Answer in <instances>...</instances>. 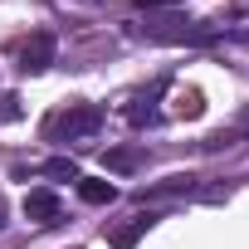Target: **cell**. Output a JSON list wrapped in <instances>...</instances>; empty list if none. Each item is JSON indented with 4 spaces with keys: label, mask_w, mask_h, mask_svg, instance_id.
<instances>
[{
    "label": "cell",
    "mask_w": 249,
    "mask_h": 249,
    "mask_svg": "<svg viewBox=\"0 0 249 249\" xmlns=\"http://www.w3.org/2000/svg\"><path fill=\"white\" fill-rule=\"evenodd\" d=\"M98 127H103V107H98V103H73V107H64V112L49 117L44 137H49V142H83V137H93Z\"/></svg>",
    "instance_id": "1"
},
{
    "label": "cell",
    "mask_w": 249,
    "mask_h": 249,
    "mask_svg": "<svg viewBox=\"0 0 249 249\" xmlns=\"http://www.w3.org/2000/svg\"><path fill=\"white\" fill-rule=\"evenodd\" d=\"M142 35L157 39V44H210L215 39L210 25H196V20H181V15H147Z\"/></svg>",
    "instance_id": "2"
},
{
    "label": "cell",
    "mask_w": 249,
    "mask_h": 249,
    "mask_svg": "<svg viewBox=\"0 0 249 249\" xmlns=\"http://www.w3.org/2000/svg\"><path fill=\"white\" fill-rule=\"evenodd\" d=\"M54 54H59V39H54L49 30H35V35L25 39V49H20V73H44V69L54 64Z\"/></svg>",
    "instance_id": "3"
},
{
    "label": "cell",
    "mask_w": 249,
    "mask_h": 249,
    "mask_svg": "<svg viewBox=\"0 0 249 249\" xmlns=\"http://www.w3.org/2000/svg\"><path fill=\"white\" fill-rule=\"evenodd\" d=\"M59 210H64V205H59V196H54L49 186H39V191L25 196V220H35V225H54Z\"/></svg>",
    "instance_id": "4"
},
{
    "label": "cell",
    "mask_w": 249,
    "mask_h": 249,
    "mask_svg": "<svg viewBox=\"0 0 249 249\" xmlns=\"http://www.w3.org/2000/svg\"><path fill=\"white\" fill-rule=\"evenodd\" d=\"M142 161H147V152H142V147H107V152H103V166H107V171H122V176L137 171Z\"/></svg>",
    "instance_id": "5"
},
{
    "label": "cell",
    "mask_w": 249,
    "mask_h": 249,
    "mask_svg": "<svg viewBox=\"0 0 249 249\" xmlns=\"http://www.w3.org/2000/svg\"><path fill=\"white\" fill-rule=\"evenodd\" d=\"M78 196L88 205H112L117 200V186L112 181H98V176H78Z\"/></svg>",
    "instance_id": "6"
},
{
    "label": "cell",
    "mask_w": 249,
    "mask_h": 249,
    "mask_svg": "<svg viewBox=\"0 0 249 249\" xmlns=\"http://www.w3.org/2000/svg\"><path fill=\"white\" fill-rule=\"evenodd\" d=\"M127 122H132V127H152V122H161V107H157V98H137V103L127 107Z\"/></svg>",
    "instance_id": "7"
},
{
    "label": "cell",
    "mask_w": 249,
    "mask_h": 249,
    "mask_svg": "<svg viewBox=\"0 0 249 249\" xmlns=\"http://www.w3.org/2000/svg\"><path fill=\"white\" fill-rule=\"evenodd\" d=\"M152 220H157V215H137V220H132L127 230H117V234H112V249H132V244L142 239V230H147Z\"/></svg>",
    "instance_id": "8"
},
{
    "label": "cell",
    "mask_w": 249,
    "mask_h": 249,
    "mask_svg": "<svg viewBox=\"0 0 249 249\" xmlns=\"http://www.w3.org/2000/svg\"><path fill=\"white\" fill-rule=\"evenodd\" d=\"M39 171H44L49 181H78V161H73V157H54V161H44Z\"/></svg>",
    "instance_id": "9"
},
{
    "label": "cell",
    "mask_w": 249,
    "mask_h": 249,
    "mask_svg": "<svg viewBox=\"0 0 249 249\" xmlns=\"http://www.w3.org/2000/svg\"><path fill=\"white\" fill-rule=\"evenodd\" d=\"M176 112L181 117H200V93H181L176 98Z\"/></svg>",
    "instance_id": "10"
},
{
    "label": "cell",
    "mask_w": 249,
    "mask_h": 249,
    "mask_svg": "<svg viewBox=\"0 0 249 249\" xmlns=\"http://www.w3.org/2000/svg\"><path fill=\"white\" fill-rule=\"evenodd\" d=\"M20 117V98L15 93H0V122H15Z\"/></svg>",
    "instance_id": "11"
},
{
    "label": "cell",
    "mask_w": 249,
    "mask_h": 249,
    "mask_svg": "<svg viewBox=\"0 0 249 249\" xmlns=\"http://www.w3.org/2000/svg\"><path fill=\"white\" fill-rule=\"evenodd\" d=\"M142 5H147V15H152V10H161V5H181V0H142Z\"/></svg>",
    "instance_id": "12"
},
{
    "label": "cell",
    "mask_w": 249,
    "mask_h": 249,
    "mask_svg": "<svg viewBox=\"0 0 249 249\" xmlns=\"http://www.w3.org/2000/svg\"><path fill=\"white\" fill-rule=\"evenodd\" d=\"M0 230H5V196H0Z\"/></svg>",
    "instance_id": "13"
},
{
    "label": "cell",
    "mask_w": 249,
    "mask_h": 249,
    "mask_svg": "<svg viewBox=\"0 0 249 249\" xmlns=\"http://www.w3.org/2000/svg\"><path fill=\"white\" fill-rule=\"evenodd\" d=\"M78 5H103V0H78Z\"/></svg>",
    "instance_id": "14"
},
{
    "label": "cell",
    "mask_w": 249,
    "mask_h": 249,
    "mask_svg": "<svg viewBox=\"0 0 249 249\" xmlns=\"http://www.w3.org/2000/svg\"><path fill=\"white\" fill-rule=\"evenodd\" d=\"M244 122H249V117H244Z\"/></svg>",
    "instance_id": "15"
}]
</instances>
